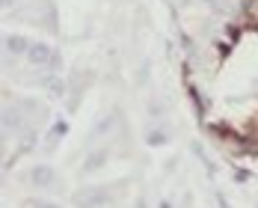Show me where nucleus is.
Returning a JSON list of instances; mask_svg holds the SVG:
<instances>
[{"label":"nucleus","instance_id":"f257e3e1","mask_svg":"<svg viewBox=\"0 0 258 208\" xmlns=\"http://www.w3.org/2000/svg\"><path fill=\"white\" fill-rule=\"evenodd\" d=\"M27 57H30L33 66H59V54L48 48V45H33Z\"/></svg>","mask_w":258,"mask_h":208},{"label":"nucleus","instance_id":"f03ea898","mask_svg":"<svg viewBox=\"0 0 258 208\" xmlns=\"http://www.w3.org/2000/svg\"><path fill=\"white\" fill-rule=\"evenodd\" d=\"M30 48H33V45L27 42L24 36H9V39H6V51H9V54L24 57V54H30Z\"/></svg>","mask_w":258,"mask_h":208},{"label":"nucleus","instance_id":"7ed1b4c3","mask_svg":"<svg viewBox=\"0 0 258 208\" xmlns=\"http://www.w3.org/2000/svg\"><path fill=\"white\" fill-rule=\"evenodd\" d=\"M33 184H42V187L53 184V173H51V167H36V170H33Z\"/></svg>","mask_w":258,"mask_h":208},{"label":"nucleus","instance_id":"20e7f679","mask_svg":"<svg viewBox=\"0 0 258 208\" xmlns=\"http://www.w3.org/2000/svg\"><path fill=\"white\" fill-rule=\"evenodd\" d=\"M66 131H69V122H62V119H59V122L53 125V131H51V140H59V137H62Z\"/></svg>","mask_w":258,"mask_h":208},{"label":"nucleus","instance_id":"39448f33","mask_svg":"<svg viewBox=\"0 0 258 208\" xmlns=\"http://www.w3.org/2000/svg\"><path fill=\"white\" fill-rule=\"evenodd\" d=\"M30 208H59V205H53V202H48V199H42V202H30Z\"/></svg>","mask_w":258,"mask_h":208},{"label":"nucleus","instance_id":"423d86ee","mask_svg":"<svg viewBox=\"0 0 258 208\" xmlns=\"http://www.w3.org/2000/svg\"><path fill=\"white\" fill-rule=\"evenodd\" d=\"M160 208H169V202H160Z\"/></svg>","mask_w":258,"mask_h":208}]
</instances>
